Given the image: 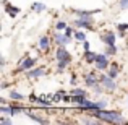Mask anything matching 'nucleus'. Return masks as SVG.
<instances>
[{"instance_id":"nucleus-1","label":"nucleus","mask_w":128,"mask_h":125,"mask_svg":"<svg viewBox=\"0 0 128 125\" xmlns=\"http://www.w3.org/2000/svg\"><path fill=\"white\" fill-rule=\"evenodd\" d=\"M120 117H122V115H120L118 112H114V110H106V109H102V110H100V114H99V119L104 120V122H109V123H117Z\"/></svg>"},{"instance_id":"nucleus-2","label":"nucleus","mask_w":128,"mask_h":125,"mask_svg":"<svg viewBox=\"0 0 128 125\" xmlns=\"http://www.w3.org/2000/svg\"><path fill=\"white\" fill-rule=\"evenodd\" d=\"M57 60H63V62H72V55L68 54V50L65 49V46H60L58 49H57Z\"/></svg>"},{"instance_id":"nucleus-3","label":"nucleus","mask_w":128,"mask_h":125,"mask_svg":"<svg viewBox=\"0 0 128 125\" xmlns=\"http://www.w3.org/2000/svg\"><path fill=\"white\" fill-rule=\"evenodd\" d=\"M76 28H86V29H92V21L91 18H78L76 20Z\"/></svg>"},{"instance_id":"nucleus-4","label":"nucleus","mask_w":128,"mask_h":125,"mask_svg":"<svg viewBox=\"0 0 128 125\" xmlns=\"http://www.w3.org/2000/svg\"><path fill=\"white\" fill-rule=\"evenodd\" d=\"M100 84H102L104 88H107V89H115V83H114V78H110L109 75L107 76H100Z\"/></svg>"},{"instance_id":"nucleus-5","label":"nucleus","mask_w":128,"mask_h":125,"mask_svg":"<svg viewBox=\"0 0 128 125\" xmlns=\"http://www.w3.org/2000/svg\"><path fill=\"white\" fill-rule=\"evenodd\" d=\"M100 39H102L104 44H107V46H115V34H114V33H104V34L100 36Z\"/></svg>"},{"instance_id":"nucleus-6","label":"nucleus","mask_w":128,"mask_h":125,"mask_svg":"<svg viewBox=\"0 0 128 125\" xmlns=\"http://www.w3.org/2000/svg\"><path fill=\"white\" fill-rule=\"evenodd\" d=\"M34 62H36L34 59H29V57H26V59H23L21 62H20V67H18V70L21 72V70H28V68H31V67L34 65Z\"/></svg>"},{"instance_id":"nucleus-7","label":"nucleus","mask_w":128,"mask_h":125,"mask_svg":"<svg viewBox=\"0 0 128 125\" xmlns=\"http://www.w3.org/2000/svg\"><path fill=\"white\" fill-rule=\"evenodd\" d=\"M55 42L58 44V46H66V44L70 42V36H66V34H55Z\"/></svg>"},{"instance_id":"nucleus-8","label":"nucleus","mask_w":128,"mask_h":125,"mask_svg":"<svg viewBox=\"0 0 128 125\" xmlns=\"http://www.w3.org/2000/svg\"><path fill=\"white\" fill-rule=\"evenodd\" d=\"M3 5H5V8H6V12H8L10 16H16V15H18L20 8H16V7H12L8 2H3Z\"/></svg>"},{"instance_id":"nucleus-9","label":"nucleus","mask_w":128,"mask_h":125,"mask_svg":"<svg viewBox=\"0 0 128 125\" xmlns=\"http://www.w3.org/2000/svg\"><path fill=\"white\" fill-rule=\"evenodd\" d=\"M42 75H44L42 68H36V70H31V72L26 73V76H29V78H38V76H42Z\"/></svg>"},{"instance_id":"nucleus-10","label":"nucleus","mask_w":128,"mask_h":125,"mask_svg":"<svg viewBox=\"0 0 128 125\" xmlns=\"http://www.w3.org/2000/svg\"><path fill=\"white\" fill-rule=\"evenodd\" d=\"M99 10H94V12H84V10H78L76 12V15H78V18H91V15L92 13H97Z\"/></svg>"},{"instance_id":"nucleus-11","label":"nucleus","mask_w":128,"mask_h":125,"mask_svg":"<svg viewBox=\"0 0 128 125\" xmlns=\"http://www.w3.org/2000/svg\"><path fill=\"white\" fill-rule=\"evenodd\" d=\"M96 55H97V54H94V52H89V50H86V54H84V59H86V62H88V63H96Z\"/></svg>"},{"instance_id":"nucleus-12","label":"nucleus","mask_w":128,"mask_h":125,"mask_svg":"<svg viewBox=\"0 0 128 125\" xmlns=\"http://www.w3.org/2000/svg\"><path fill=\"white\" fill-rule=\"evenodd\" d=\"M84 81H86L88 86H96V84H97V80H96V76H94L92 73H91V75H86Z\"/></svg>"},{"instance_id":"nucleus-13","label":"nucleus","mask_w":128,"mask_h":125,"mask_svg":"<svg viewBox=\"0 0 128 125\" xmlns=\"http://www.w3.org/2000/svg\"><path fill=\"white\" fill-rule=\"evenodd\" d=\"M39 47L46 50L47 47H49V38H41L39 39Z\"/></svg>"},{"instance_id":"nucleus-14","label":"nucleus","mask_w":128,"mask_h":125,"mask_svg":"<svg viewBox=\"0 0 128 125\" xmlns=\"http://www.w3.org/2000/svg\"><path fill=\"white\" fill-rule=\"evenodd\" d=\"M84 99H86L84 96H73L72 102H75L76 106H81V104H83V101H84Z\"/></svg>"},{"instance_id":"nucleus-15","label":"nucleus","mask_w":128,"mask_h":125,"mask_svg":"<svg viewBox=\"0 0 128 125\" xmlns=\"http://www.w3.org/2000/svg\"><path fill=\"white\" fill-rule=\"evenodd\" d=\"M107 65H109V62H107V60H104V62H96L97 70H106V68H107Z\"/></svg>"},{"instance_id":"nucleus-16","label":"nucleus","mask_w":128,"mask_h":125,"mask_svg":"<svg viewBox=\"0 0 128 125\" xmlns=\"http://www.w3.org/2000/svg\"><path fill=\"white\" fill-rule=\"evenodd\" d=\"M47 99H49V97H47ZM47 99H46V97H38V102L41 104V106H52L54 101H52V102H49Z\"/></svg>"},{"instance_id":"nucleus-17","label":"nucleus","mask_w":128,"mask_h":125,"mask_svg":"<svg viewBox=\"0 0 128 125\" xmlns=\"http://www.w3.org/2000/svg\"><path fill=\"white\" fill-rule=\"evenodd\" d=\"M75 38L78 39V41H81V42H84V39H86V36H84V33H81V31H76L75 33Z\"/></svg>"},{"instance_id":"nucleus-18","label":"nucleus","mask_w":128,"mask_h":125,"mask_svg":"<svg viewBox=\"0 0 128 125\" xmlns=\"http://www.w3.org/2000/svg\"><path fill=\"white\" fill-rule=\"evenodd\" d=\"M10 97H12V99H23V96L18 91H10Z\"/></svg>"},{"instance_id":"nucleus-19","label":"nucleus","mask_w":128,"mask_h":125,"mask_svg":"<svg viewBox=\"0 0 128 125\" xmlns=\"http://www.w3.org/2000/svg\"><path fill=\"white\" fill-rule=\"evenodd\" d=\"M32 8H34L36 12H42V10H46V5H44V3H34Z\"/></svg>"},{"instance_id":"nucleus-20","label":"nucleus","mask_w":128,"mask_h":125,"mask_svg":"<svg viewBox=\"0 0 128 125\" xmlns=\"http://www.w3.org/2000/svg\"><path fill=\"white\" fill-rule=\"evenodd\" d=\"M20 112H23L21 107H16V106H12V115H18Z\"/></svg>"},{"instance_id":"nucleus-21","label":"nucleus","mask_w":128,"mask_h":125,"mask_svg":"<svg viewBox=\"0 0 128 125\" xmlns=\"http://www.w3.org/2000/svg\"><path fill=\"white\" fill-rule=\"evenodd\" d=\"M106 104H107V101L104 99V101H97V102H96V106H97V109H100V110H102V109H106Z\"/></svg>"},{"instance_id":"nucleus-22","label":"nucleus","mask_w":128,"mask_h":125,"mask_svg":"<svg viewBox=\"0 0 128 125\" xmlns=\"http://www.w3.org/2000/svg\"><path fill=\"white\" fill-rule=\"evenodd\" d=\"M115 52H117L115 46H107V55H112V54H115Z\"/></svg>"},{"instance_id":"nucleus-23","label":"nucleus","mask_w":128,"mask_h":125,"mask_svg":"<svg viewBox=\"0 0 128 125\" xmlns=\"http://www.w3.org/2000/svg\"><path fill=\"white\" fill-rule=\"evenodd\" d=\"M104 60H107L106 54H104V55H102V54H97V55H96V62H104Z\"/></svg>"},{"instance_id":"nucleus-24","label":"nucleus","mask_w":128,"mask_h":125,"mask_svg":"<svg viewBox=\"0 0 128 125\" xmlns=\"http://www.w3.org/2000/svg\"><path fill=\"white\" fill-rule=\"evenodd\" d=\"M0 112L2 114H10V115H12V107H0Z\"/></svg>"},{"instance_id":"nucleus-25","label":"nucleus","mask_w":128,"mask_h":125,"mask_svg":"<svg viewBox=\"0 0 128 125\" xmlns=\"http://www.w3.org/2000/svg\"><path fill=\"white\" fill-rule=\"evenodd\" d=\"M72 94H73V96H84V91H83V89H73Z\"/></svg>"},{"instance_id":"nucleus-26","label":"nucleus","mask_w":128,"mask_h":125,"mask_svg":"<svg viewBox=\"0 0 128 125\" xmlns=\"http://www.w3.org/2000/svg\"><path fill=\"white\" fill-rule=\"evenodd\" d=\"M66 65H68V62H63V60H58V70H63V68H66Z\"/></svg>"},{"instance_id":"nucleus-27","label":"nucleus","mask_w":128,"mask_h":125,"mask_svg":"<svg viewBox=\"0 0 128 125\" xmlns=\"http://www.w3.org/2000/svg\"><path fill=\"white\" fill-rule=\"evenodd\" d=\"M65 28H66L65 21H58V23H57V29H65Z\"/></svg>"},{"instance_id":"nucleus-28","label":"nucleus","mask_w":128,"mask_h":125,"mask_svg":"<svg viewBox=\"0 0 128 125\" xmlns=\"http://www.w3.org/2000/svg\"><path fill=\"white\" fill-rule=\"evenodd\" d=\"M120 7H122L123 10L128 8V0H120Z\"/></svg>"},{"instance_id":"nucleus-29","label":"nucleus","mask_w":128,"mask_h":125,"mask_svg":"<svg viewBox=\"0 0 128 125\" xmlns=\"http://www.w3.org/2000/svg\"><path fill=\"white\" fill-rule=\"evenodd\" d=\"M92 88H94V91H96L97 94H99L100 91H102V88H100V84H96V86H92Z\"/></svg>"},{"instance_id":"nucleus-30","label":"nucleus","mask_w":128,"mask_h":125,"mask_svg":"<svg viewBox=\"0 0 128 125\" xmlns=\"http://www.w3.org/2000/svg\"><path fill=\"white\" fill-rule=\"evenodd\" d=\"M65 34H66V36H72V34H73L72 28H68V26H66V28H65Z\"/></svg>"},{"instance_id":"nucleus-31","label":"nucleus","mask_w":128,"mask_h":125,"mask_svg":"<svg viewBox=\"0 0 128 125\" xmlns=\"http://www.w3.org/2000/svg\"><path fill=\"white\" fill-rule=\"evenodd\" d=\"M0 123H5V125H8V123H12V120H10V119H2V120H0Z\"/></svg>"},{"instance_id":"nucleus-32","label":"nucleus","mask_w":128,"mask_h":125,"mask_svg":"<svg viewBox=\"0 0 128 125\" xmlns=\"http://www.w3.org/2000/svg\"><path fill=\"white\" fill-rule=\"evenodd\" d=\"M63 102H72V97L65 94V96H63Z\"/></svg>"},{"instance_id":"nucleus-33","label":"nucleus","mask_w":128,"mask_h":125,"mask_svg":"<svg viewBox=\"0 0 128 125\" xmlns=\"http://www.w3.org/2000/svg\"><path fill=\"white\" fill-rule=\"evenodd\" d=\"M83 46H84V49H86V50L89 49V42H88V41H84V42H83Z\"/></svg>"}]
</instances>
